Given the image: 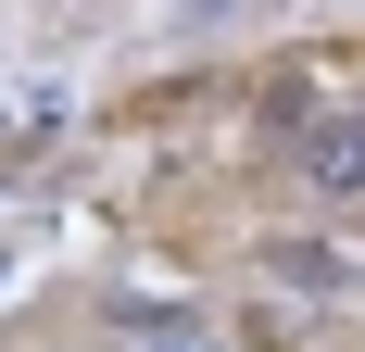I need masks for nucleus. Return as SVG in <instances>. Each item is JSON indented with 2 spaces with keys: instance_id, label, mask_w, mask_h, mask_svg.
<instances>
[{
  "instance_id": "nucleus-1",
  "label": "nucleus",
  "mask_w": 365,
  "mask_h": 352,
  "mask_svg": "<svg viewBox=\"0 0 365 352\" xmlns=\"http://www.w3.org/2000/svg\"><path fill=\"white\" fill-rule=\"evenodd\" d=\"M290 176L328 189V202H353L365 189V113H290Z\"/></svg>"
},
{
  "instance_id": "nucleus-2",
  "label": "nucleus",
  "mask_w": 365,
  "mask_h": 352,
  "mask_svg": "<svg viewBox=\"0 0 365 352\" xmlns=\"http://www.w3.org/2000/svg\"><path fill=\"white\" fill-rule=\"evenodd\" d=\"M264 277L302 289V302H353V252L340 239H264Z\"/></svg>"
},
{
  "instance_id": "nucleus-3",
  "label": "nucleus",
  "mask_w": 365,
  "mask_h": 352,
  "mask_svg": "<svg viewBox=\"0 0 365 352\" xmlns=\"http://www.w3.org/2000/svg\"><path fill=\"white\" fill-rule=\"evenodd\" d=\"M151 352H227V340H151Z\"/></svg>"
}]
</instances>
